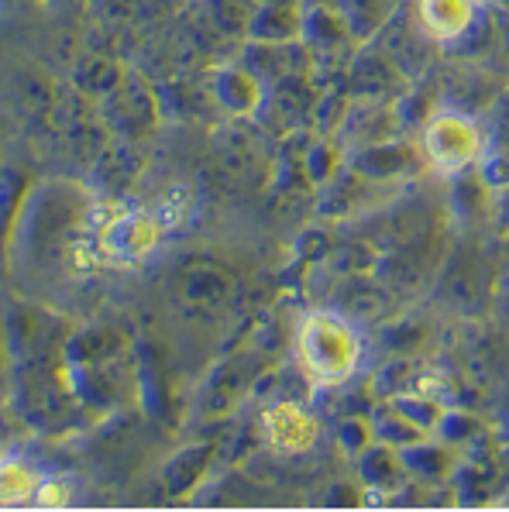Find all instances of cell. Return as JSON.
Instances as JSON below:
<instances>
[{
	"mask_svg": "<svg viewBox=\"0 0 509 512\" xmlns=\"http://www.w3.org/2000/svg\"><path fill=\"white\" fill-rule=\"evenodd\" d=\"M296 368L317 389H338L358 375L365 344L355 320L341 310H313L296 324L293 334Z\"/></svg>",
	"mask_w": 509,
	"mask_h": 512,
	"instance_id": "cell-1",
	"label": "cell"
},
{
	"mask_svg": "<svg viewBox=\"0 0 509 512\" xmlns=\"http://www.w3.org/2000/svg\"><path fill=\"white\" fill-rule=\"evenodd\" d=\"M496 269H499V234L496 244H485L482 231H465L454 241L441 262V296L465 313L492 310L496 303Z\"/></svg>",
	"mask_w": 509,
	"mask_h": 512,
	"instance_id": "cell-2",
	"label": "cell"
},
{
	"mask_svg": "<svg viewBox=\"0 0 509 512\" xmlns=\"http://www.w3.org/2000/svg\"><path fill=\"white\" fill-rule=\"evenodd\" d=\"M417 28L451 55H472L496 38L499 11L492 0H417Z\"/></svg>",
	"mask_w": 509,
	"mask_h": 512,
	"instance_id": "cell-3",
	"label": "cell"
},
{
	"mask_svg": "<svg viewBox=\"0 0 509 512\" xmlns=\"http://www.w3.org/2000/svg\"><path fill=\"white\" fill-rule=\"evenodd\" d=\"M238 299V275L210 262V258H193L172 275V306L179 310V317L193 320L200 327L221 324L224 317H231Z\"/></svg>",
	"mask_w": 509,
	"mask_h": 512,
	"instance_id": "cell-4",
	"label": "cell"
},
{
	"mask_svg": "<svg viewBox=\"0 0 509 512\" xmlns=\"http://www.w3.org/2000/svg\"><path fill=\"white\" fill-rule=\"evenodd\" d=\"M420 148H424V162L437 176L454 179L479 165L485 155V138L472 114L458 107H441L424 121Z\"/></svg>",
	"mask_w": 509,
	"mask_h": 512,
	"instance_id": "cell-5",
	"label": "cell"
},
{
	"mask_svg": "<svg viewBox=\"0 0 509 512\" xmlns=\"http://www.w3.org/2000/svg\"><path fill=\"white\" fill-rule=\"evenodd\" d=\"M69 354V375L76 378L83 396L93 399H114L124 392V382L131 378L128 358H124V341L114 334H90L73 344Z\"/></svg>",
	"mask_w": 509,
	"mask_h": 512,
	"instance_id": "cell-6",
	"label": "cell"
},
{
	"mask_svg": "<svg viewBox=\"0 0 509 512\" xmlns=\"http://www.w3.org/2000/svg\"><path fill=\"white\" fill-rule=\"evenodd\" d=\"M162 241V220L152 214H124L97 231V248L111 262H142Z\"/></svg>",
	"mask_w": 509,
	"mask_h": 512,
	"instance_id": "cell-7",
	"label": "cell"
},
{
	"mask_svg": "<svg viewBox=\"0 0 509 512\" xmlns=\"http://www.w3.org/2000/svg\"><path fill=\"white\" fill-rule=\"evenodd\" d=\"M214 97L227 117L248 121V117L262 114L265 97H269V83L252 66H224L214 76Z\"/></svg>",
	"mask_w": 509,
	"mask_h": 512,
	"instance_id": "cell-8",
	"label": "cell"
},
{
	"mask_svg": "<svg viewBox=\"0 0 509 512\" xmlns=\"http://www.w3.org/2000/svg\"><path fill=\"white\" fill-rule=\"evenodd\" d=\"M262 433L276 451L303 454L317 444L320 423L300 403H276L262 413Z\"/></svg>",
	"mask_w": 509,
	"mask_h": 512,
	"instance_id": "cell-9",
	"label": "cell"
},
{
	"mask_svg": "<svg viewBox=\"0 0 509 512\" xmlns=\"http://www.w3.org/2000/svg\"><path fill=\"white\" fill-rule=\"evenodd\" d=\"M424 162V148H413V145H403V141H372V145H362L355 155V169L362 176L375 179V183H389V179H399V176H410L413 169H420Z\"/></svg>",
	"mask_w": 509,
	"mask_h": 512,
	"instance_id": "cell-10",
	"label": "cell"
},
{
	"mask_svg": "<svg viewBox=\"0 0 509 512\" xmlns=\"http://www.w3.org/2000/svg\"><path fill=\"white\" fill-rule=\"evenodd\" d=\"M303 28H307V11H300V4H258L248 35L252 42L265 45H293L303 42Z\"/></svg>",
	"mask_w": 509,
	"mask_h": 512,
	"instance_id": "cell-11",
	"label": "cell"
},
{
	"mask_svg": "<svg viewBox=\"0 0 509 512\" xmlns=\"http://www.w3.org/2000/svg\"><path fill=\"white\" fill-rule=\"evenodd\" d=\"M331 4L338 7L344 25L355 35V42L365 45L393 25L403 0H331Z\"/></svg>",
	"mask_w": 509,
	"mask_h": 512,
	"instance_id": "cell-12",
	"label": "cell"
},
{
	"mask_svg": "<svg viewBox=\"0 0 509 512\" xmlns=\"http://www.w3.org/2000/svg\"><path fill=\"white\" fill-rule=\"evenodd\" d=\"M393 83L403 86V73L393 59L386 55H365V59L355 62V90L358 97H368V100H389L393 97Z\"/></svg>",
	"mask_w": 509,
	"mask_h": 512,
	"instance_id": "cell-13",
	"label": "cell"
},
{
	"mask_svg": "<svg viewBox=\"0 0 509 512\" xmlns=\"http://www.w3.org/2000/svg\"><path fill=\"white\" fill-rule=\"evenodd\" d=\"M252 354H234V358H227L221 368L214 372L207 385V403L214 413H221V409L234 406L241 399V389L248 385V372L245 368H252Z\"/></svg>",
	"mask_w": 509,
	"mask_h": 512,
	"instance_id": "cell-14",
	"label": "cell"
},
{
	"mask_svg": "<svg viewBox=\"0 0 509 512\" xmlns=\"http://www.w3.org/2000/svg\"><path fill=\"white\" fill-rule=\"evenodd\" d=\"M217 172H221V179L224 176L231 179V183L248 179V176H265V172H262V152H258V145L248 135L227 138L224 145L217 148Z\"/></svg>",
	"mask_w": 509,
	"mask_h": 512,
	"instance_id": "cell-15",
	"label": "cell"
},
{
	"mask_svg": "<svg viewBox=\"0 0 509 512\" xmlns=\"http://www.w3.org/2000/svg\"><path fill=\"white\" fill-rule=\"evenodd\" d=\"M382 310H386V293H382V282H372V279H362V275H358L348 299H344L341 313H344V317H351V320H379Z\"/></svg>",
	"mask_w": 509,
	"mask_h": 512,
	"instance_id": "cell-16",
	"label": "cell"
},
{
	"mask_svg": "<svg viewBox=\"0 0 509 512\" xmlns=\"http://www.w3.org/2000/svg\"><path fill=\"white\" fill-rule=\"evenodd\" d=\"M45 478H38L35 468H28L25 461H7L4 464V485H0V492H4V502L7 506H21V502H31L38 495V488H42Z\"/></svg>",
	"mask_w": 509,
	"mask_h": 512,
	"instance_id": "cell-17",
	"label": "cell"
},
{
	"mask_svg": "<svg viewBox=\"0 0 509 512\" xmlns=\"http://www.w3.org/2000/svg\"><path fill=\"white\" fill-rule=\"evenodd\" d=\"M503 324H509V231L499 234V269H496V303H492Z\"/></svg>",
	"mask_w": 509,
	"mask_h": 512,
	"instance_id": "cell-18",
	"label": "cell"
},
{
	"mask_svg": "<svg viewBox=\"0 0 509 512\" xmlns=\"http://www.w3.org/2000/svg\"><path fill=\"white\" fill-rule=\"evenodd\" d=\"M35 502L38 506H45V509H56V506H66L69 502V488L56 482V478H45L42 488H38V495H35Z\"/></svg>",
	"mask_w": 509,
	"mask_h": 512,
	"instance_id": "cell-19",
	"label": "cell"
},
{
	"mask_svg": "<svg viewBox=\"0 0 509 512\" xmlns=\"http://www.w3.org/2000/svg\"><path fill=\"white\" fill-rule=\"evenodd\" d=\"M509 231V189L496 196V234Z\"/></svg>",
	"mask_w": 509,
	"mask_h": 512,
	"instance_id": "cell-20",
	"label": "cell"
},
{
	"mask_svg": "<svg viewBox=\"0 0 509 512\" xmlns=\"http://www.w3.org/2000/svg\"><path fill=\"white\" fill-rule=\"evenodd\" d=\"M496 38H499V45H503V52H506V59H509V7H503V11H499Z\"/></svg>",
	"mask_w": 509,
	"mask_h": 512,
	"instance_id": "cell-21",
	"label": "cell"
},
{
	"mask_svg": "<svg viewBox=\"0 0 509 512\" xmlns=\"http://www.w3.org/2000/svg\"><path fill=\"white\" fill-rule=\"evenodd\" d=\"M492 7H496V11H503V7H509V0H492Z\"/></svg>",
	"mask_w": 509,
	"mask_h": 512,
	"instance_id": "cell-22",
	"label": "cell"
}]
</instances>
